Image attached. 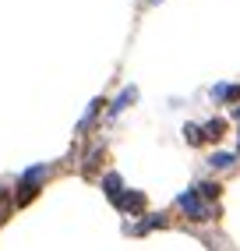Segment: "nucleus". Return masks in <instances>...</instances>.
Listing matches in <instances>:
<instances>
[{
  "mask_svg": "<svg viewBox=\"0 0 240 251\" xmlns=\"http://www.w3.org/2000/svg\"><path fill=\"white\" fill-rule=\"evenodd\" d=\"M222 131H226V124H222V121H212L209 127H205L201 138H222Z\"/></svg>",
  "mask_w": 240,
  "mask_h": 251,
  "instance_id": "20e7f679",
  "label": "nucleus"
},
{
  "mask_svg": "<svg viewBox=\"0 0 240 251\" xmlns=\"http://www.w3.org/2000/svg\"><path fill=\"white\" fill-rule=\"evenodd\" d=\"M117 205H124V209H131V212H142V209H145V195H138V191H134V195H120Z\"/></svg>",
  "mask_w": 240,
  "mask_h": 251,
  "instance_id": "f03ea898",
  "label": "nucleus"
},
{
  "mask_svg": "<svg viewBox=\"0 0 240 251\" xmlns=\"http://www.w3.org/2000/svg\"><path fill=\"white\" fill-rule=\"evenodd\" d=\"M198 195H205V198H216V195H219V184H201V188H198Z\"/></svg>",
  "mask_w": 240,
  "mask_h": 251,
  "instance_id": "39448f33",
  "label": "nucleus"
},
{
  "mask_svg": "<svg viewBox=\"0 0 240 251\" xmlns=\"http://www.w3.org/2000/svg\"><path fill=\"white\" fill-rule=\"evenodd\" d=\"M237 117H240V110H237Z\"/></svg>",
  "mask_w": 240,
  "mask_h": 251,
  "instance_id": "0eeeda50",
  "label": "nucleus"
},
{
  "mask_svg": "<svg viewBox=\"0 0 240 251\" xmlns=\"http://www.w3.org/2000/svg\"><path fill=\"white\" fill-rule=\"evenodd\" d=\"M230 163H233V156H216L212 159V166H230Z\"/></svg>",
  "mask_w": 240,
  "mask_h": 251,
  "instance_id": "423d86ee",
  "label": "nucleus"
},
{
  "mask_svg": "<svg viewBox=\"0 0 240 251\" xmlns=\"http://www.w3.org/2000/svg\"><path fill=\"white\" fill-rule=\"evenodd\" d=\"M180 205H184L187 212H191L194 220H205V205L198 202V195H184V198H180Z\"/></svg>",
  "mask_w": 240,
  "mask_h": 251,
  "instance_id": "f257e3e1",
  "label": "nucleus"
},
{
  "mask_svg": "<svg viewBox=\"0 0 240 251\" xmlns=\"http://www.w3.org/2000/svg\"><path fill=\"white\" fill-rule=\"evenodd\" d=\"M106 195L113 198V202H120V195H124V191H120V177H117V174L106 177Z\"/></svg>",
  "mask_w": 240,
  "mask_h": 251,
  "instance_id": "7ed1b4c3",
  "label": "nucleus"
}]
</instances>
